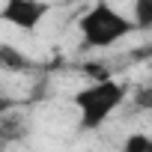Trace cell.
I'll use <instances>...</instances> for the list:
<instances>
[{"mask_svg": "<svg viewBox=\"0 0 152 152\" xmlns=\"http://www.w3.org/2000/svg\"><path fill=\"white\" fill-rule=\"evenodd\" d=\"M78 30H81L84 48H113L134 33V24L125 12H119L116 6L99 0V3H93L81 15Z\"/></svg>", "mask_w": 152, "mask_h": 152, "instance_id": "cell-1", "label": "cell"}, {"mask_svg": "<svg viewBox=\"0 0 152 152\" xmlns=\"http://www.w3.org/2000/svg\"><path fill=\"white\" fill-rule=\"evenodd\" d=\"M75 107H78V125L81 131H99L110 113L125 102V84L107 78V81H93L90 87L75 93Z\"/></svg>", "mask_w": 152, "mask_h": 152, "instance_id": "cell-2", "label": "cell"}, {"mask_svg": "<svg viewBox=\"0 0 152 152\" xmlns=\"http://www.w3.org/2000/svg\"><path fill=\"white\" fill-rule=\"evenodd\" d=\"M51 12V3H39V0H6L0 6V21H6L24 33H33Z\"/></svg>", "mask_w": 152, "mask_h": 152, "instance_id": "cell-3", "label": "cell"}, {"mask_svg": "<svg viewBox=\"0 0 152 152\" xmlns=\"http://www.w3.org/2000/svg\"><path fill=\"white\" fill-rule=\"evenodd\" d=\"M30 57H24L18 48L12 45H0V72H24L30 69Z\"/></svg>", "mask_w": 152, "mask_h": 152, "instance_id": "cell-4", "label": "cell"}, {"mask_svg": "<svg viewBox=\"0 0 152 152\" xmlns=\"http://www.w3.org/2000/svg\"><path fill=\"white\" fill-rule=\"evenodd\" d=\"M131 24H134V30L152 27V0H137L131 6Z\"/></svg>", "mask_w": 152, "mask_h": 152, "instance_id": "cell-5", "label": "cell"}, {"mask_svg": "<svg viewBox=\"0 0 152 152\" xmlns=\"http://www.w3.org/2000/svg\"><path fill=\"white\" fill-rule=\"evenodd\" d=\"M149 134H143V131H134V134H128L125 137V143H122V152H149Z\"/></svg>", "mask_w": 152, "mask_h": 152, "instance_id": "cell-6", "label": "cell"}, {"mask_svg": "<svg viewBox=\"0 0 152 152\" xmlns=\"http://www.w3.org/2000/svg\"><path fill=\"white\" fill-rule=\"evenodd\" d=\"M134 104L140 110H152V84H146V87H140L134 93Z\"/></svg>", "mask_w": 152, "mask_h": 152, "instance_id": "cell-7", "label": "cell"}, {"mask_svg": "<svg viewBox=\"0 0 152 152\" xmlns=\"http://www.w3.org/2000/svg\"><path fill=\"white\" fill-rule=\"evenodd\" d=\"M15 104H18V102H15L12 96H6V93H0V119H3V116H6V113H9V110H12Z\"/></svg>", "mask_w": 152, "mask_h": 152, "instance_id": "cell-8", "label": "cell"}, {"mask_svg": "<svg viewBox=\"0 0 152 152\" xmlns=\"http://www.w3.org/2000/svg\"><path fill=\"white\" fill-rule=\"evenodd\" d=\"M149 152H152V140H149Z\"/></svg>", "mask_w": 152, "mask_h": 152, "instance_id": "cell-9", "label": "cell"}]
</instances>
